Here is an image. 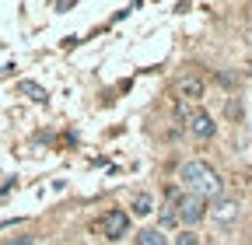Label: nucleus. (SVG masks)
<instances>
[{"instance_id":"nucleus-3","label":"nucleus","mask_w":252,"mask_h":245,"mask_svg":"<svg viewBox=\"0 0 252 245\" xmlns=\"http://www.w3.org/2000/svg\"><path fill=\"white\" fill-rule=\"evenodd\" d=\"M238 214H242L238 200H231V196H220V200L214 203V210L207 214V217H210L214 224H220V228H228V224H235V221H238Z\"/></svg>"},{"instance_id":"nucleus-2","label":"nucleus","mask_w":252,"mask_h":245,"mask_svg":"<svg viewBox=\"0 0 252 245\" xmlns=\"http://www.w3.org/2000/svg\"><path fill=\"white\" fill-rule=\"evenodd\" d=\"M175 214H179V224H186V231H193L200 221H207V200L193 196V193H179L175 196Z\"/></svg>"},{"instance_id":"nucleus-6","label":"nucleus","mask_w":252,"mask_h":245,"mask_svg":"<svg viewBox=\"0 0 252 245\" xmlns=\"http://www.w3.org/2000/svg\"><path fill=\"white\" fill-rule=\"evenodd\" d=\"M137 245H172V238L161 231V228H144L137 235Z\"/></svg>"},{"instance_id":"nucleus-4","label":"nucleus","mask_w":252,"mask_h":245,"mask_svg":"<svg viewBox=\"0 0 252 245\" xmlns=\"http://www.w3.org/2000/svg\"><path fill=\"white\" fill-rule=\"evenodd\" d=\"M189 133H193L196 140H214V133H217L214 116H210V112H203V109L189 112Z\"/></svg>"},{"instance_id":"nucleus-9","label":"nucleus","mask_w":252,"mask_h":245,"mask_svg":"<svg viewBox=\"0 0 252 245\" xmlns=\"http://www.w3.org/2000/svg\"><path fill=\"white\" fill-rule=\"evenodd\" d=\"M158 228H161V231H172V228H179V214H175V203H168V207L161 210V217H158Z\"/></svg>"},{"instance_id":"nucleus-10","label":"nucleus","mask_w":252,"mask_h":245,"mask_svg":"<svg viewBox=\"0 0 252 245\" xmlns=\"http://www.w3.org/2000/svg\"><path fill=\"white\" fill-rule=\"evenodd\" d=\"M133 214H137V217H147V214H154V196H151V193H140V196L133 200Z\"/></svg>"},{"instance_id":"nucleus-8","label":"nucleus","mask_w":252,"mask_h":245,"mask_svg":"<svg viewBox=\"0 0 252 245\" xmlns=\"http://www.w3.org/2000/svg\"><path fill=\"white\" fill-rule=\"evenodd\" d=\"M18 91H21V95H28L32 102H49L46 88H42V84H35V81H21V84H18Z\"/></svg>"},{"instance_id":"nucleus-11","label":"nucleus","mask_w":252,"mask_h":245,"mask_svg":"<svg viewBox=\"0 0 252 245\" xmlns=\"http://www.w3.org/2000/svg\"><path fill=\"white\" fill-rule=\"evenodd\" d=\"M172 245H200V235H196V231H186V228H182V231H179V235L172 238Z\"/></svg>"},{"instance_id":"nucleus-12","label":"nucleus","mask_w":252,"mask_h":245,"mask_svg":"<svg viewBox=\"0 0 252 245\" xmlns=\"http://www.w3.org/2000/svg\"><path fill=\"white\" fill-rule=\"evenodd\" d=\"M4 245H35V242H32L28 235H21V238H11V242H4Z\"/></svg>"},{"instance_id":"nucleus-7","label":"nucleus","mask_w":252,"mask_h":245,"mask_svg":"<svg viewBox=\"0 0 252 245\" xmlns=\"http://www.w3.org/2000/svg\"><path fill=\"white\" fill-rule=\"evenodd\" d=\"M179 95H182V98H200V95H203L200 77H182V81H179Z\"/></svg>"},{"instance_id":"nucleus-5","label":"nucleus","mask_w":252,"mask_h":245,"mask_svg":"<svg viewBox=\"0 0 252 245\" xmlns=\"http://www.w3.org/2000/svg\"><path fill=\"white\" fill-rule=\"evenodd\" d=\"M102 228H105V238H112V242L126 238V231H130V214H126V210H109Z\"/></svg>"},{"instance_id":"nucleus-1","label":"nucleus","mask_w":252,"mask_h":245,"mask_svg":"<svg viewBox=\"0 0 252 245\" xmlns=\"http://www.w3.org/2000/svg\"><path fill=\"white\" fill-rule=\"evenodd\" d=\"M179 182L186 186V193H193V196H200V200H220V193H224V179H220L207 161H200V158L182 161Z\"/></svg>"}]
</instances>
